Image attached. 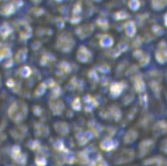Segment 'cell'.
<instances>
[{"instance_id":"3957f363","label":"cell","mask_w":167,"mask_h":166,"mask_svg":"<svg viewBox=\"0 0 167 166\" xmlns=\"http://www.w3.org/2000/svg\"><path fill=\"white\" fill-rule=\"evenodd\" d=\"M126 32L129 35L133 36L135 33V26H134L133 23V22H128L126 24Z\"/></svg>"},{"instance_id":"8992f818","label":"cell","mask_w":167,"mask_h":166,"mask_svg":"<svg viewBox=\"0 0 167 166\" xmlns=\"http://www.w3.org/2000/svg\"><path fill=\"white\" fill-rule=\"evenodd\" d=\"M165 24L167 26V14H165Z\"/></svg>"},{"instance_id":"277c9868","label":"cell","mask_w":167,"mask_h":166,"mask_svg":"<svg viewBox=\"0 0 167 166\" xmlns=\"http://www.w3.org/2000/svg\"><path fill=\"white\" fill-rule=\"evenodd\" d=\"M129 5L133 10H136L139 8L140 6V2L139 0H130V2L129 3Z\"/></svg>"},{"instance_id":"7a4b0ae2","label":"cell","mask_w":167,"mask_h":166,"mask_svg":"<svg viewBox=\"0 0 167 166\" xmlns=\"http://www.w3.org/2000/svg\"><path fill=\"white\" fill-rule=\"evenodd\" d=\"M152 5L155 9H162L167 5V0H152Z\"/></svg>"},{"instance_id":"5b68a950","label":"cell","mask_w":167,"mask_h":166,"mask_svg":"<svg viewBox=\"0 0 167 166\" xmlns=\"http://www.w3.org/2000/svg\"><path fill=\"white\" fill-rule=\"evenodd\" d=\"M101 42L103 46H112V38H109V37L105 36V37H103L102 41H101Z\"/></svg>"},{"instance_id":"6da1fadb","label":"cell","mask_w":167,"mask_h":166,"mask_svg":"<svg viewBox=\"0 0 167 166\" xmlns=\"http://www.w3.org/2000/svg\"><path fill=\"white\" fill-rule=\"evenodd\" d=\"M157 60L161 64H164L167 61V46L165 42H162L158 46L155 53Z\"/></svg>"}]
</instances>
